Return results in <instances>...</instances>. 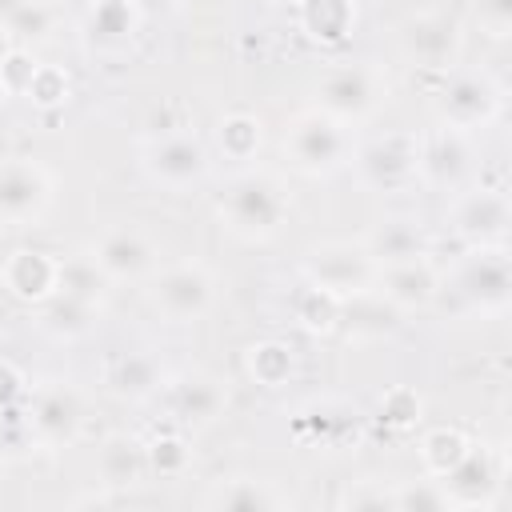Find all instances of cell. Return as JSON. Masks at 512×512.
Instances as JSON below:
<instances>
[{
  "label": "cell",
  "instance_id": "b9f144b4",
  "mask_svg": "<svg viewBox=\"0 0 512 512\" xmlns=\"http://www.w3.org/2000/svg\"><path fill=\"white\" fill-rule=\"evenodd\" d=\"M12 448H32L24 408H0V452H12Z\"/></svg>",
  "mask_w": 512,
  "mask_h": 512
},
{
  "label": "cell",
  "instance_id": "7402d4cb",
  "mask_svg": "<svg viewBox=\"0 0 512 512\" xmlns=\"http://www.w3.org/2000/svg\"><path fill=\"white\" fill-rule=\"evenodd\" d=\"M404 324H408V316L392 300H384L376 288H368V292L340 300L336 332H344V340H356V344H380V340H392L396 332H404Z\"/></svg>",
  "mask_w": 512,
  "mask_h": 512
},
{
  "label": "cell",
  "instance_id": "8fae6325",
  "mask_svg": "<svg viewBox=\"0 0 512 512\" xmlns=\"http://www.w3.org/2000/svg\"><path fill=\"white\" fill-rule=\"evenodd\" d=\"M356 180L376 196H404L416 184V132H380L356 140L352 164Z\"/></svg>",
  "mask_w": 512,
  "mask_h": 512
},
{
  "label": "cell",
  "instance_id": "2e32d148",
  "mask_svg": "<svg viewBox=\"0 0 512 512\" xmlns=\"http://www.w3.org/2000/svg\"><path fill=\"white\" fill-rule=\"evenodd\" d=\"M56 200V176L44 160L12 156L0 160V224L4 228H32L48 216Z\"/></svg>",
  "mask_w": 512,
  "mask_h": 512
},
{
  "label": "cell",
  "instance_id": "4fadbf2b",
  "mask_svg": "<svg viewBox=\"0 0 512 512\" xmlns=\"http://www.w3.org/2000/svg\"><path fill=\"white\" fill-rule=\"evenodd\" d=\"M504 476H508V460H504V448L500 444H480L472 440V448L460 456L456 468H448L444 476H436L448 508L456 512H488L496 508L500 492H504Z\"/></svg>",
  "mask_w": 512,
  "mask_h": 512
},
{
  "label": "cell",
  "instance_id": "ffe728a7",
  "mask_svg": "<svg viewBox=\"0 0 512 512\" xmlns=\"http://www.w3.org/2000/svg\"><path fill=\"white\" fill-rule=\"evenodd\" d=\"M56 280H60V256L44 248H12L0 264V288L28 308L44 304L56 292Z\"/></svg>",
  "mask_w": 512,
  "mask_h": 512
},
{
  "label": "cell",
  "instance_id": "7bdbcfd3",
  "mask_svg": "<svg viewBox=\"0 0 512 512\" xmlns=\"http://www.w3.org/2000/svg\"><path fill=\"white\" fill-rule=\"evenodd\" d=\"M24 4H28V0H0V28H4V24H8Z\"/></svg>",
  "mask_w": 512,
  "mask_h": 512
},
{
  "label": "cell",
  "instance_id": "52a82bcc",
  "mask_svg": "<svg viewBox=\"0 0 512 512\" xmlns=\"http://www.w3.org/2000/svg\"><path fill=\"white\" fill-rule=\"evenodd\" d=\"M140 172L164 192H188L212 176V148L188 128L156 132L140 144Z\"/></svg>",
  "mask_w": 512,
  "mask_h": 512
},
{
  "label": "cell",
  "instance_id": "5b68a950",
  "mask_svg": "<svg viewBox=\"0 0 512 512\" xmlns=\"http://www.w3.org/2000/svg\"><path fill=\"white\" fill-rule=\"evenodd\" d=\"M220 296V276L212 272V264L184 256L172 264H160L148 276V304L168 320V324H192L204 320L216 308Z\"/></svg>",
  "mask_w": 512,
  "mask_h": 512
},
{
  "label": "cell",
  "instance_id": "9c48e42d",
  "mask_svg": "<svg viewBox=\"0 0 512 512\" xmlns=\"http://www.w3.org/2000/svg\"><path fill=\"white\" fill-rule=\"evenodd\" d=\"M148 404H156L164 412L168 428L204 432L228 412V388H224V380H216L212 372H200V368L168 372Z\"/></svg>",
  "mask_w": 512,
  "mask_h": 512
},
{
  "label": "cell",
  "instance_id": "30bf717a",
  "mask_svg": "<svg viewBox=\"0 0 512 512\" xmlns=\"http://www.w3.org/2000/svg\"><path fill=\"white\" fill-rule=\"evenodd\" d=\"M476 172V136L436 124L428 132H416V184L424 192L456 196L468 188Z\"/></svg>",
  "mask_w": 512,
  "mask_h": 512
},
{
  "label": "cell",
  "instance_id": "e0dca14e",
  "mask_svg": "<svg viewBox=\"0 0 512 512\" xmlns=\"http://www.w3.org/2000/svg\"><path fill=\"white\" fill-rule=\"evenodd\" d=\"M96 268L108 276V284H148V276L160 268V248L144 228L120 224V228H104L92 244H88Z\"/></svg>",
  "mask_w": 512,
  "mask_h": 512
},
{
  "label": "cell",
  "instance_id": "74e56055",
  "mask_svg": "<svg viewBox=\"0 0 512 512\" xmlns=\"http://www.w3.org/2000/svg\"><path fill=\"white\" fill-rule=\"evenodd\" d=\"M392 476H360L340 492V508H392Z\"/></svg>",
  "mask_w": 512,
  "mask_h": 512
},
{
  "label": "cell",
  "instance_id": "5bb4252c",
  "mask_svg": "<svg viewBox=\"0 0 512 512\" xmlns=\"http://www.w3.org/2000/svg\"><path fill=\"white\" fill-rule=\"evenodd\" d=\"M396 48L412 68L444 76L448 68H456V60L464 52V28L456 16H448L440 8H424V12H412L400 20Z\"/></svg>",
  "mask_w": 512,
  "mask_h": 512
},
{
  "label": "cell",
  "instance_id": "ee69618b",
  "mask_svg": "<svg viewBox=\"0 0 512 512\" xmlns=\"http://www.w3.org/2000/svg\"><path fill=\"white\" fill-rule=\"evenodd\" d=\"M4 100H8V88H4V80H0V104H4Z\"/></svg>",
  "mask_w": 512,
  "mask_h": 512
},
{
  "label": "cell",
  "instance_id": "4dcf8cb0",
  "mask_svg": "<svg viewBox=\"0 0 512 512\" xmlns=\"http://www.w3.org/2000/svg\"><path fill=\"white\" fill-rule=\"evenodd\" d=\"M472 448V436L460 428H428L416 440V460H420V476H444L448 468L460 464V456Z\"/></svg>",
  "mask_w": 512,
  "mask_h": 512
},
{
  "label": "cell",
  "instance_id": "3957f363",
  "mask_svg": "<svg viewBox=\"0 0 512 512\" xmlns=\"http://www.w3.org/2000/svg\"><path fill=\"white\" fill-rule=\"evenodd\" d=\"M392 100V80L376 60H344L320 72L312 104L348 128L372 124Z\"/></svg>",
  "mask_w": 512,
  "mask_h": 512
},
{
  "label": "cell",
  "instance_id": "d590c367",
  "mask_svg": "<svg viewBox=\"0 0 512 512\" xmlns=\"http://www.w3.org/2000/svg\"><path fill=\"white\" fill-rule=\"evenodd\" d=\"M392 508L396 512H448V500L432 476H420V480H396Z\"/></svg>",
  "mask_w": 512,
  "mask_h": 512
},
{
  "label": "cell",
  "instance_id": "44dd1931",
  "mask_svg": "<svg viewBox=\"0 0 512 512\" xmlns=\"http://www.w3.org/2000/svg\"><path fill=\"white\" fill-rule=\"evenodd\" d=\"M292 428H296V440L300 444L324 448V452H336V448H348V444L360 440V416H356V408H348L344 400H332V396L308 400L296 412Z\"/></svg>",
  "mask_w": 512,
  "mask_h": 512
},
{
  "label": "cell",
  "instance_id": "603a6c76",
  "mask_svg": "<svg viewBox=\"0 0 512 512\" xmlns=\"http://www.w3.org/2000/svg\"><path fill=\"white\" fill-rule=\"evenodd\" d=\"M360 240H364L368 256L376 260V268H384V264H400V260H412V256L432 252V236H428V228H424L416 216H408V212L380 216Z\"/></svg>",
  "mask_w": 512,
  "mask_h": 512
},
{
  "label": "cell",
  "instance_id": "277c9868",
  "mask_svg": "<svg viewBox=\"0 0 512 512\" xmlns=\"http://www.w3.org/2000/svg\"><path fill=\"white\" fill-rule=\"evenodd\" d=\"M444 292L460 300L468 316L500 320L512 308V268H508V244L488 248H464L452 268H444Z\"/></svg>",
  "mask_w": 512,
  "mask_h": 512
},
{
  "label": "cell",
  "instance_id": "60d3db41",
  "mask_svg": "<svg viewBox=\"0 0 512 512\" xmlns=\"http://www.w3.org/2000/svg\"><path fill=\"white\" fill-rule=\"evenodd\" d=\"M28 392H32L28 376H24L12 360H4V356H0V408H24Z\"/></svg>",
  "mask_w": 512,
  "mask_h": 512
},
{
  "label": "cell",
  "instance_id": "7a4b0ae2",
  "mask_svg": "<svg viewBox=\"0 0 512 512\" xmlns=\"http://www.w3.org/2000/svg\"><path fill=\"white\" fill-rule=\"evenodd\" d=\"M356 152V128L332 120L316 104L292 112L280 132V156L284 168L304 180H332L352 164Z\"/></svg>",
  "mask_w": 512,
  "mask_h": 512
},
{
  "label": "cell",
  "instance_id": "7c38bea8",
  "mask_svg": "<svg viewBox=\"0 0 512 512\" xmlns=\"http://www.w3.org/2000/svg\"><path fill=\"white\" fill-rule=\"evenodd\" d=\"M24 420L36 448H68L80 440L88 400L72 380H44L24 400Z\"/></svg>",
  "mask_w": 512,
  "mask_h": 512
},
{
  "label": "cell",
  "instance_id": "d4e9b609",
  "mask_svg": "<svg viewBox=\"0 0 512 512\" xmlns=\"http://www.w3.org/2000/svg\"><path fill=\"white\" fill-rule=\"evenodd\" d=\"M36 312V328L56 336V340H84L100 316H104V300H92V296H76V292H64L56 288L44 304L32 308Z\"/></svg>",
  "mask_w": 512,
  "mask_h": 512
},
{
  "label": "cell",
  "instance_id": "836d02e7",
  "mask_svg": "<svg viewBox=\"0 0 512 512\" xmlns=\"http://www.w3.org/2000/svg\"><path fill=\"white\" fill-rule=\"evenodd\" d=\"M148 448V472L172 480V476H184V468L192 464V448H188V436L180 428H164L160 436L144 440Z\"/></svg>",
  "mask_w": 512,
  "mask_h": 512
},
{
  "label": "cell",
  "instance_id": "e575fe53",
  "mask_svg": "<svg viewBox=\"0 0 512 512\" xmlns=\"http://www.w3.org/2000/svg\"><path fill=\"white\" fill-rule=\"evenodd\" d=\"M20 96H28L36 108H44V112H52V108H64L68 104V96H72V76L60 68V64H40L36 60V68H32V80L24 84V92Z\"/></svg>",
  "mask_w": 512,
  "mask_h": 512
},
{
  "label": "cell",
  "instance_id": "f546056e",
  "mask_svg": "<svg viewBox=\"0 0 512 512\" xmlns=\"http://www.w3.org/2000/svg\"><path fill=\"white\" fill-rule=\"evenodd\" d=\"M296 368H300L296 348L288 340H280V336H264V340L248 344V352H244V372L260 388H284V384H292L296 380Z\"/></svg>",
  "mask_w": 512,
  "mask_h": 512
},
{
  "label": "cell",
  "instance_id": "83f0119b",
  "mask_svg": "<svg viewBox=\"0 0 512 512\" xmlns=\"http://www.w3.org/2000/svg\"><path fill=\"white\" fill-rule=\"evenodd\" d=\"M168 368L160 364L156 352L148 348H136V352H120L108 368H104V384L112 396L120 400H136V404H148L156 396V388L164 384Z\"/></svg>",
  "mask_w": 512,
  "mask_h": 512
},
{
  "label": "cell",
  "instance_id": "ab89813d",
  "mask_svg": "<svg viewBox=\"0 0 512 512\" xmlns=\"http://www.w3.org/2000/svg\"><path fill=\"white\" fill-rule=\"evenodd\" d=\"M32 68H36V56L28 48H8L0 56V80H4L8 96H20L24 92V84L32 80Z\"/></svg>",
  "mask_w": 512,
  "mask_h": 512
},
{
  "label": "cell",
  "instance_id": "9a60e30c",
  "mask_svg": "<svg viewBox=\"0 0 512 512\" xmlns=\"http://www.w3.org/2000/svg\"><path fill=\"white\" fill-rule=\"evenodd\" d=\"M448 232L464 244V248H488V244H508V228H512V204L504 188H484V184H468L452 196L448 212H444Z\"/></svg>",
  "mask_w": 512,
  "mask_h": 512
},
{
  "label": "cell",
  "instance_id": "f1b7e54d",
  "mask_svg": "<svg viewBox=\"0 0 512 512\" xmlns=\"http://www.w3.org/2000/svg\"><path fill=\"white\" fill-rule=\"evenodd\" d=\"M212 144H216V156L244 168V164H256L260 148H264V120L248 108H232L216 120V132H212Z\"/></svg>",
  "mask_w": 512,
  "mask_h": 512
},
{
  "label": "cell",
  "instance_id": "8992f818",
  "mask_svg": "<svg viewBox=\"0 0 512 512\" xmlns=\"http://www.w3.org/2000/svg\"><path fill=\"white\" fill-rule=\"evenodd\" d=\"M504 108V88L492 72L484 68H448L444 72V84L436 88L432 96V112H436V124H448V128H460L468 136L484 132L488 124H496Z\"/></svg>",
  "mask_w": 512,
  "mask_h": 512
},
{
  "label": "cell",
  "instance_id": "484cf974",
  "mask_svg": "<svg viewBox=\"0 0 512 512\" xmlns=\"http://www.w3.org/2000/svg\"><path fill=\"white\" fill-rule=\"evenodd\" d=\"M360 24L356 0H296V28L320 48H340Z\"/></svg>",
  "mask_w": 512,
  "mask_h": 512
},
{
  "label": "cell",
  "instance_id": "f35d334b",
  "mask_svg": "<svg viewBox=\"0 0 512 512\" xmlns=\"http://www.w3.org/2000/svg\"><path fill=\"white\" fill-rule=\"evenodd\" d=\"M472 20L484 36L508 40L512 32V0H472Z\"/></svg>",
  "mask_w": 512,
  "mask_h": 512
},
{
  "label": "cell",
  "instance_id": "1f68e13d",
  "mask_svg": "<svg viewBox=\"0 0 512 512\" xmlns=\"http://www.w3.org/2000/svg\"><path fill=\"white\" fill-rule=\"evenodd\" d=\"M56 4L52 0H28L4 28H0V40H8V48H36V44H48L52 32H56Z\"/></svg>",
  "mask_w": 512,
  "mask_h": 512
},
{
  "label": "cell",
  "instance_id": "cb8c5ba5",
  "mask_svg": "<svg viewBox=\"0 0 512 512\" xmlns=\"http://www.w3.org/2000/svg\"><path fill=\"white\" fill-rule=\"evenodd\" d=\"M296 500L268 476H252V472H236V476H220L208 492H204V508H220V512H272V508H292Z\"/></svg>",
  "mask_w": 512,
  "mask_h": 512
},
{
  "label": "cell",
  "instance_id": "ba28073f",
  "mask_svg": "<svg viewBox=\"0 0 512 512\" xmlns=\"http://www.w3.org/2000/svg\"><path fill=\"white\" fill-rule=\"evenodd\" d=\"M376 276L380 268L368 256L364 240H312L300 252V280L320 292H332L336 300L376 288Z\"/></svg>",
  "mask_w": 512,
  "mask_h": 512
},
{
  "label": "cell",
  "instance_id": "8d00e7d4",
  "mask_svg": "<svg viewBox=\"0 0 512 512\" xmlns=\"http://www.w3.org/2000/svg\"><path fill=\"white\" fill-rule=\"evenodd\" d=\"M420 416H424V400H420L416 388L400 384V388H388V392L380 396V420H384L388 428L408 432V428L420 424Z\"/></svg>",
  "mask_w": 512,
  "mask_h": 512
},
{
  "label": "cell",
  "instance_id": "6da1fadb",
  "mask_svg": "<svg viewBox=\"0 0 512 512\" xmlns=\"http://www.w3.org/2000/svg\"><path fill=\"white\" fill-rule=\"evenodd\" d=\"M288 216H292V188H288V176L276 168L244 164L224 180L216 196V220L224 224L228 236L244 244L276 240Z\"/></svg>",
  "mask_w": 512,
  "mask_h": 512
},
{
  "label": "cell",
  "instance_id": "4316f807",
  "mask_svg": "<svg viewBox=\"0 0 512 512\" xmlns=\"http://www.w3.org/2000/svg\"><path fill=\"white\" fill-rule=\"evenodd\" d=\"M96 476H100V488H108V492H124V488L144 484V476H148V448H144V440L128 436V432H116V436L100 440V448H96Z\"/></svg>",
  "mask_w": 512,
  "mask_h": 512
},
{
  "label": "cell",
  "instance_id": "ac0fdd59",
  "mask_svg": "<svg viewBox=\"0 0 512 512\" xmlns=\"http://www.w3.org/2000/svg\"><path fill=\"white\" fill-rule=\"evenodd\" d=\"M144 32L140 0H92L80 20V44L88 56L116 60L124 56Z\"/></svg>",
  "mask_w": 512,
  "mask_h": 512
},
{
  "label": "cell",
  "instance_id": "d6a6232c",
  "mask_svg": "<svg viewBox=\"0 0 512 512\" xmlns=\"http://www.w3.org/2000/svg\"><path fill=\"white\" fill-rule=\"evenodd\" d=\"M292 320L312 332V336H332L340 324V300L332 292H320L312 284H300V292L292 296Z\"/></svg>",
  "mask_w": 512,
  "mask_h": 512
},
{
  "label": "cell",
  "instance_id": "d6986e66",
  "mask_svg": "<svg viewBox=\"0 0 512 512\" xmlns=\"http://www.w3.org/2000/svg\"><path fill=\"white\" fill-rule=\"evenodd\" d=\"M376 292L392 300L404 316L432 312L444 300V268L432 260V252L400 260V264H384L376 276Z\"/></svg>",
  "mask_w": 512,
  "mask_h": 512
}]
</instances>
